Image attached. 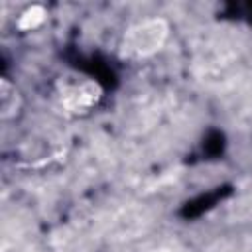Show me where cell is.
<instances>
[{"mask_svg":"<svg viewBox=\"0 0 252 252\" xmlns=\"http://www.w3.org/2000/svg\"><path fill=\"white\" fill-rule=\"evenodd\" d=\"M43 16H45V12H43L41 6H32V8H28V10L22 14V18H20V26L26 28V30L35 28V26L43 20Z\"/></svg>","mask_w":252,"mask_h":252,"instance_id":"obj_2","label":"cell"},{"mask_svg":"<svg viewBox=\"0 0 252 252\" xmlns=\"http://www.w3.org/2000/svg\"><path fill=\"white\" fill-rule=\"evenodd\" d=\"M142 33H136V49L138 51H150L154 47L159 45L161 41V35H163V28L159 22H154V24H148V26H142L140 28Z\"/></svg>","mask_w":252,"mask_h":252,"instance_id":"obj_1","label":"cell"}]
</instances>
